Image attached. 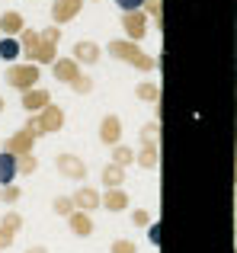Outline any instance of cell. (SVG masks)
<instances>
[{"label":"cell","mask_w":237,"mask_h":253,"mask_svg":"<svg viewBox=\"0 0 237 253\" xmlns=\"http://www.w3.org/2000/svg\"><path fill=\"white\" fill-rule=\"evenodd\" d=\"M58 39H61V29L51 26L45 32L36 29H23L19 32V45H23V55L29 64H55V51H58Z\"/></svg>","instance_id":"cell-1"},{"label":"cell","mask_w":237,"mask_h":253,"mask_svg":"<svg viewBox=\"0 0 237 253\" xmlns=\"http://www.w3.org/2000/svg\"><path fill=\"white\" fill-rule=\"evenodd\" d=\"M51 74H55L61 84H68L71 90H77V93H90V90H93V81H90V77H83L80 68H77V61H71V58L55 61V64H51Z\"/></svg>","instance_id":"cell-2"},{"label":"cell","mask_w":237,"mask_h":253,"mask_svg":"<svg viewBox=\"0 0 237 253\" xmlns=\"http://www.w3.org/2000/svg\"><path fill=\"white\" fill-rule=\"evenodd\" d=\"M61 125H64V112L48 103L42 112H32L29 122H26V128L32 131V138H42V135H48V131H58Z\"/></svg>","instance_id":"cell-3"},{"label":"cell","mask_w":237,"mask_h":253,"mask_svg":"<svg viewBox=\"0 0 237 253\" xmlns=\"http://www.w3.org/2000/svg\"><path fill=\"white\" fill-rule=\"evenodd\" d=\"M109 55L118 58V61L135 64L138 71H154L157 68V61L151 55H144V51L138 48V42H109Z\"/></svg>","instance_id":"cell-4"},{"label":"cell","mask_w":237,"mask_h":253,"mask_svg":"<svg viewBox=\"0 0 237 253\" xmlns=\"http://www.w3.org/2000/svg\"><path fill=\"white\" fill-rule=\"evenodd\" d=\"M39 81V64H10V71H6V84L16 86V90H32Z\"/></svg>","instance_id":"cell-5"},{"label":"cell","mask_w":237,"mask_h":253,"mask_svg":"<svg viewBox=\"0 0 237 253\" xmlns=\"http://www.w3.org/2000/svg\"><path fill=\"white\" fill-rule=\"evenodd\" d=\"M32 141H36V138H32V131L23 125V128H19L13 138H6V141H3V151H6V154H13V157L32 154Z\"/></svg>","instance_id":"cell-6"},{"label":"cell","mask_w":237,"mask_h":253,"mask_svg":"<svg viewBox=\"0 0 237 253\" xmlns=\"http://www.w3.org/2000/svg\"><path fill=\"white\" fill-rule=\"evenodd\" d=\"M83 0H55L51 3V19H55V26H64L68 19H74L77 13H80Z\"/></svg>","instance_id":"cell-7"},{"label":"cell","mask_w":237,"mask_h":253,"mask_svg":"<svg viewBox=\"0 0 237 253\" xmlns=\"http://www.w3.org/2000/svg\"><path fill=\"white\" fill-rule=\"evenodd\" d=\"M122 26H125V32L131 36V42H141L144 32H148V19H144V13H141V10L125 13V16H122Z\"/></svg>","instance_id":"cell-8"},{"label":"cell","mask_w":237,"mask_h":253,"mask_svg":"<svg viewBox=\"0 0 237 253\" xmlns=\"http://www.w3.org/2000/svg\"><path fill=\"white\" fill-rule=\"evenodd\" d=\"M55 164H58V170H61L64 176H71V179H83V176H87V167H83L74 154H58Z\"/></svg>","instance_id":"cell-9"},{"label":"cell","mask_w":237,"mask_h":253,"mask_svg":"<svg viewBox=\"0 0 237 253\" xmlns=\"http://www.w3.org/2000/svg\"><path fill=\"white\" fill-rule=\"evenodd\" d=\"M48 103H51L48 90H36V86H32V90L23 93V109H26V112H42Z\"/></svg>","instance_id":"cell-10"},{"label":"cell","mask_w":237,"mask_h":253,"mask_svg":"<svg viewBox=\"0 0 237 253\" xmlns=\"http://www.w3.org/2000/svg\"><path fill=\"white\" fill-rule=\"evenodd\" d=\"M16 176H19V161L6 151H0V186H13Z\"/></svg>","instance_id":"cell-11"},{"label":"cell","mask_w":237,"mask_h":253,"mask_svg":"<svg viewBox=\"0 0 237 253\" xmlns=\"http://www.w3.org/2000/svg\"><path fill=\"white\" fill-rule=\"evenodd\" d=\"M138 164H141V167H154V164H157V144H154V125H148V128H144V151H141V157H138Z\"/></svg>","instance_id":"cell-12"},{"label":"cell","mask_w":237,"mask_h":253,"mask_svg":"<svg viewBox=\"0 0 237 253\" xmlns=\"http://www.w3.org/2000/svg\"><path fill=\"white\" fill-rule=\"evenodd\" d=\"M118 135H122V122H118V116H106V119H103V128H100L103 144H116Z\"/></svg>","instance_id":"cell-13"},{"label":"cell","mask_w":237,"mask_h":253,"mask_svg":"<svg viewBox=\"0 0 237 253\" xmlns=\"http://www.w3.org/2000/svg\"><path fill=\"white\" fill-rule=\"evenodd\" d=\"M68 221H71V231H74L77 237H87L90 231H93V221H90V211H80V209H77L74 215H68Z\"/></svg>","instance_id":"cell-14"},{"label":"cell","mask_w":237,"mask_h":253,"mask_svg":"<svg viewBox=\"0 0 237 253\" xmlns=\"http://www.w3.org/2000/svg\"><path fill=\"white\" fill-rule=\"evenodd\" d=\"M74 205H77L80 211H90V209H96V205H103V199L96 196L93 189H77V192H74Z\"/></svg>","instance_id":"cell-15"},{"label":"cell","mask_w":237,"mask_h":253,"mask_svg":"<svg viewBox=\"0 0 237 253\" xmlns=\"http://www.w3.org/2000/svg\"><path fill=\"white\" fill-rule=\"evenodd\" d=\"M0 32H6V36H16V32H23V16H19L16 10H6L3 16H0Z\"/></svg>","instance_id":"cell-16"},{"label":"cell","mask_w":237,"mask_h":253,"mask_svg":"<svg viewBox=\"0 0 237 253\" xmlns=\"http://www.w3.org/2000/svg\"><path fill=\"white\" fill-rule=\"evenodd\" d=\"M74 58L77 61H87V64H96L100 61V48L93 42H77L74 45Z\"/></svg>","instance_id":"cell-17"},{"label":"cell","mask_w":237,"mask_h":253,"mask_svg":"<svg viewBox=\"0 0 237 253\" xmlns=\"http://www.w3.org/2000/svg\"><path fill=\"white\" fill-rule=\"evenodd\" d=\"M19 55H23V45H19V39H13V36L0 39V58H3V61H16Z\"/></svg>","instance_id":"cell-18"},{"label":"cell","mask_w":237,"mask_h":253,"mask_svg":"<svg viewBox=\"0 0 237 253\" xmlns=\"http://www.w3.org/2000/svg\"><path fill=\"white\" fill-rule=\"evenodd\" d=\"M125 205H128V196H125L122 189H109L106 196H103V209H109V211H122Z\"/></svg>","instance_id":"cell-19"},{"label":"cell","mask_w":237,"mask_h":253,"mask_svg":"<svg viewBox=\"0 0 237 253\" xmlns=\"http://www.w3.org/2000/svg\"><path fill=\"white\" fill-rule=\"evenodd\" d=\"M122 179H125V173H122L118 164H109V167L103 170V183H106L109 189H118V186H122Z\"/></svg>","instance_id":"cell-20"},{"label":"cell","mask_w":237,"mask_h":253,"mask_svg":"<svg viewBox=\"0 0 237 253\" xmlns=\"http://www.w3.org/2000/svg\"><path fill=\"white\" fill-rule=\"evenodd\" d=\"M16 161H19V173H23V176H29V173H36V167H39L36 154H23V157H16Z\"/></svg>","instance_id":"cell-21"},{"label":"cell","mask_w":237,"mask_h":253,"mask_svg":"<svg viewBox=\"0 0 237 253\" xmlns=\"http://www.w3.org/2000/svg\"><path fill=\"white\" fill-rule=\"evenodd\" d=\"M51 209H55V215H64V218H68V215H74V199H61V196H58Z\"/></svg>","instance_id":"cell-22"},{"label":"cell","mask_w":237,"mask_h":253,"mask_svg":"<svg viewBox=\"0 0 237 253\" xmlns=\"http://www.w3.org/2000/svg\"><path fill=\"white\" fill-rule=\"evenodd\" d=\"M135 93H138V99H148V103H157V86H154V84H141Z\"/></svg>","instance_id":"cell-23"},{"label":"cell","mask_w":237,"mask_h":253,"mask_svg":"<svg viewBox=\"0 0 237 253\" xmlns=\"http://www.w3.org/2000/svg\"><path fill=\"white\" fill-rule=\"evenodd\" d=\"M13 237H16V231H13L10 224H3V221H0V250H6V247H10V244H13Z\"/></svg>","instance_id":"cell-24"},{"label":"cell","mask_w":237,"mask_h":253,"mask_svg":"<svg viewBox=\"0 0 237 253\" xmlns=\"http://www.w3.org/2000/svg\"><path fill=\"white\" fill-rule=\"evenodd\" d=\"M113 157H116L113 164H118V167H125V164H131V161H135V154H131L128 148H116V151H113Z\"/></svg>","instance_id":"cell-25"},{"label":"cell","mask_w":237,"mask_h":253,"mask_svg":"<svg viewBox=\"0 0 237 253\" xmlns=\"http://www.w3.org/2000/svg\"><path fill=\"white\" fill-rule=\"evenodd\" d=\"M109 253H138V247L131 241H116L113 247H109Z\"/></svg>","instance_id":"cell-26"},{"label":"cell","mask_w":237,"mask_h":253,"mask_svg":"<svg viewBox=\"0 0 237 253\" xmlns=\"http://www.w3.org/2000/svg\"><path fill=\"white\" fill-rule=\"evenodd\" d=\"M0 199H3V202H16L19 189H16V186H3V189H0Z\"/></svg>","instance_id":"cell-27"},{"label":"cell","mask_w":237,"mask_h":253,"mask_svg":"<svg viewBox=\"0 0 237 253\" xmlns=\"http://www.w3.org/2000/svg\"><path fill=\"white\" fill-rule=\"evenodd\" d=\"M116 3L122 6L125 13H131V10H141V6H144V0H116Z\"/></svg>","instance_id":"cell-28"},{"label":"cell","mask_w":237,"mask_h":253,"mask_svg":"<svg viewBox=\"0 0 237 253\" xmlns=\"http://www.w3.org/2000/svg\"><path fill=\"white\" fill-rule=\"evenodd\" d=\"M144 6L151 10V16H154V19H160V0H144Z\"/></svg>","instance_id":"cell-29"},{"label":"cell","mask_w":237,"mask_h":253,"mask_svg":"<svg viewBox=\"0 0 237 253\" xmlns=\"http://www.w3.org/2000/svg\"><path fill=\"white\" fill-rule=\"evenodd\" d=\"M131 221H135V224H148L151 218H148V211H135V215H131Z\"/></svg>","instance_id":"cell-30"},{"label":"cell","mask_w":237,"mask_h":253,"mask_svg":"<svg viewBox=\"0 0 237 253\" xmlns=\"http://www.w3.org/2000/svg\"><path fill=\"white\" fill-rule=\"evenodd\" d=\"M26 253H45V250H42V247H29Z\"/></svg>","instance_id":"cell-31"},{"label":"cell","mask_w":237,"mask_h":253,"mask_svg":"<svg viewBox=\"0 0 237 253\" xmlns=\"http://www.w3.org/2000/svg\"><path fill=\"white\" fill-rule=\"evenodd\" d=\"M0 109H3V99H0Z\"/></svg>","instance_id":"cell-32"}]
</instances>
